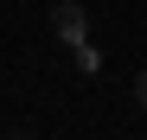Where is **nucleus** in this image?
<instances>
[{"label":"nucleus","mask_w":147,"mask_h":140,"mask_svg":"<svg viewBox=\"0 0 147 140\" xmlns=\"http://www.w3.org/2000/svg\"><path fill=\"white\" fill-rule=\"evenodd\" d=\"M134 102L147 108V70H141V77H134Z\"/></svg>","instance_id":"7ed1b4c3"},{"label":"nucleus","mask_w":147,"mask_h":140,"mask_svg":"<svg viewBox=\"0 0 147 140\" xmlns=\"http://www.w3.org/2000/svg\"><path fill=\"white\" fill-rule=\"evenodd\" d=\"M51 32H58V45H83L90 38V19H83L77 0H58V7H51Z\"/></svg>","instance_id":"f257e3e1"},{"label":"nucleus","mask_w":147,"mask_h":140,"mask_svg":"<svg viewBox=\"0 0 147 140\" xmlns=\"http://www.w3.org/2000/svg\"><path fill=\"white\" fill-rule=\"evenodd\" d=\"M70 64H77L83 77H96V70H102V51H96V45L83 38V45H70Z\"/></svg>","instance_id":"f03ea898"}]
</instances>
